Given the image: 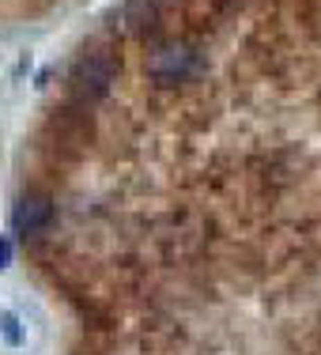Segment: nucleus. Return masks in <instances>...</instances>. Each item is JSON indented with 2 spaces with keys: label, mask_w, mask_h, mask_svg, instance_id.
Masks as SVG:
<instances>
[{
  "label": "nucleus",
  "mask_w": 321,
  "mask_h": 355,
  "mask_svg": "<svg viewBox=\"0 0 321 355\" xmlns=\"http://www.w3.org/2000/svg\"><path fill=\"white\" fill-rule=\"evenodd\" d=\"M72 91L80 98H103L110 91V61L98 53H87L72 69Z\"/></svg>",
  "instance_id": "1"
},
{
  "label": "nucleus",
  "mask_w": 321,
  "mask_h": 355,
  "mask_svg": "<svg viewBox=\"0 0 321 355\" xmlns=\"http://www.w3.org/2000/svg\"><path fill=\"white\" fill-rule=\"evenodd\" d=\"M12 223H15L19 234H42L49 223H53V205H49V197H38V193L23 197L19 205H15V212H12Z\"/></svg>",
  "instance_id": "2"
},
{
  "label": "nucleus",
  "mask_w": 321,
  "mask_h": 355,
  "mask_svg": "<svg viewBox=\"0 0 321 355\" xmlns=\"http://www.w3.org/2000/svg\"><path fill=\"white\" fill-rule=\"evenodd\" d=\"M193 64H197V57H193L189 49H163V53L151 61V72H155L159 83H178L189 76Z\"/></svg>",
  "instance_id": "3"
},
{
  "label": "nucleus",
  "mask_w": 321,
  "mask_h": 355,
  "mask_svg": "<svg viewBox=\"0 0 321 355\" xmlns=\"http://www.w3.org/2000/svg\"><path fill=\"white\" fill-rule=\"evenodd\" d=\"M125 23H129L132 31H144L155 23V8H151V0H129L125 4Z\"/></svg>",
  "instance_id": "4"
},
{
  "label": "nucleus",
  "mask_w": 321,
  "mask_h": 355,
  "mask_svg": "<svg viewBox=\"0 0 321 355\" xmlns=\"http://www.w3.org/2000/svg\"><path fill=\"white\" fill-rule=\"evenodd\" d=\"M0 325H4V336H8V344H19V321H15L12 314H4V318H0Z\"/></svg>",
  "instance_id": "5"
},
{
  "label": "nucleus",
  "mask_w": 321,
  "mask_h": 355,
  "mask_svg": "<svg viewBox=\"0 0 321 355\" xmlns=\"http://www.w3.org/2000/svg\"><path fill=\"white\" fill-rule=\"evenodd\" d=\"M12 265V239H0V268Z\"/></svg>",
  "instance_id": "6"
}]
</instances>
